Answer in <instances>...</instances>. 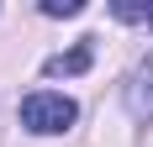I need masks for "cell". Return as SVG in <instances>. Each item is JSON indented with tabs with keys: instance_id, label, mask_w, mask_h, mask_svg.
Listing matches in <instances>:
<instances>
[{
	"instance_id": "1",
	"label": "cell",
	"mask_w": 153,
	"mask_h": 147,
	"mask_svg": "<svg viewBox=\"0 0 153 147\" xmlns=\"http://www.w3.org/2000/svg\"><path fill=\"white\" fill-rule=\"evenodd\" d=\"M74 121H79V105L69 100V95L37 89V95H27V100H21V126H27V132H37V137H58V132H69Z\"/></svg>"
},
{
	"instance_id": "2",
	"label": "cell",
	"mask_w": 153,
	"mask_h": 147,
	"mask_svg": "<svg viewBox=\"0 0 153 147\" xmlns=\"http://www.w3.org/2000/svg\"><path fill=\"white\" fill-rule=\"evenodd\" d=\"M127 110H132V116L137 121H153V58H143L137 68L127 74Z\"/></svg>"
},
{
	"instance_id": "3",
	"label": "cell",
	"mask_w": 153,
	"mask_h": 147,
	"mask_svg": "<svg viewBox=\"0 0 153 147\" xmlns=\"http://www.w3.org/2000/svg\"><path fill=\"white\" fill-rule=\"evenodd\" d=\"M85 68H90V42L69 47V53H53V58L42 63V74H53V79H58V74H85Z\"/></svg>"
},
{
	"instance_id": "4",
	"label": "cell",
	"mask_w": 153,
	"mask_h": 147,
	"mask_svg": "<svg viewBox=\"0 0 153 147\" xmlns=\"http://www.w3.org/2000/svg\"><path fill=\"white\" fill-rule=\"evenodd\" d=\"M85 0H42V16H79Z\"/></svg>"
},
{
	"instance_id": "5",
	"label": "cell",
	"mask_w": 153,
	"mask_h": 147,
	"mask_svg": "<svg viewBox=\"0 0 153 147\" xmlns=\"http://www.w3.org/2000/svg\"><path fill=\"white\" fill-rule=\"evenodd\" d=\"M148 26H153V5H148Z\"/></svg>"
}]
</instances>
